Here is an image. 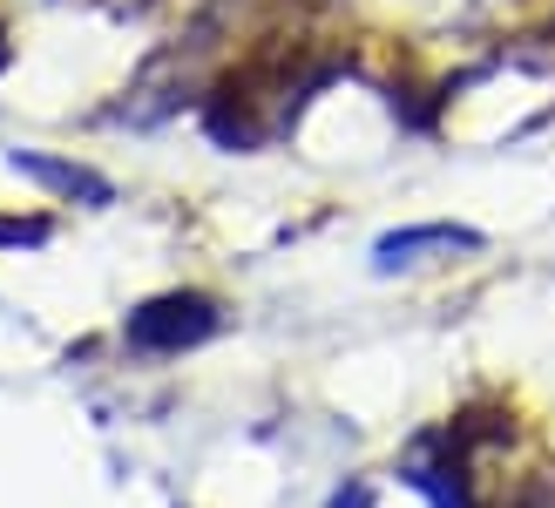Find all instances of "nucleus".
<instances>
[{
	"instance_id": "nucleus-1",
	"label": "nucleus",
	"mask_w": 555,
	"mask_h": 508,
	"mask_svg": "<svg viewBox=\"0 0 555 508\" xmlns=\"http://www.w3.org/2000/svg\"><path fill=\"white\" fill-rule=\"evenodd\" d=\"M224 326L210 292H163V299H143L129 313L122 339L135 353H183V346H204V339Z\"/></svg>"
},
{
	"instance_id": "nucleus-2",
	"label": "nucleus",
	"mask_w": 555,
	"mask_h": 508,
	"mask_svg": "<svg viewBox=\"0 0 555 508\" xmlns=\"http://www.w3.org/2000/svg\"><path fill=\"white\" fill-rule=\"evenodd\" d=\"M27 183H41V190H54V196H81V204H116V183L108 177H95L89 163H68V156H35V150H14L8 156Z\"/></svg>"
},
{
	"instance_id": "nucleus-3",
	"label": "nucleus",
	"mask_w": 555,
	"mask_h": 508,
	"mask_svg": "<svg viewBox=\"0 0 555 508\" xmlns=\"http://www.w3.org/2000/svg\"><path fill=\"white\" fill-rule=\"evenodd\" d=\"M488 238L481 231H467V224H413V231H386L373 244V265L379 271H393V265H413L421 251H481Z\"/></svg>"
},
{
	"instance_id": "nucleus-4",
	"label": "nucleus",
	"mask_w": 555,
	"mask_h": 508,
	"mask_svg": "<svg viewBox=\"0 0 555 508\" xmlns=\"http://www.w3.org/2000/svg\"><path fill=\"white\" fill-rule=\"evenodd\" d=\"M0 244H48V217H0Z\"/></svg>"
},
{
	"instance_id": "nucleus-5",
	"label": "nucleus",
	"mask_w": 555,
	"mask_h": 508,
	"mask_svg": "<svg viewBox=\"0 0 555 508\" xmlns=\"http://www.w3.org/2000/svg\"><path fill=\"white\" fill-rule=\"evenodd\" d=\"M332 508H373V488H366V482H352V488L332 495Z\"/></svg>"
}]
</instances>
